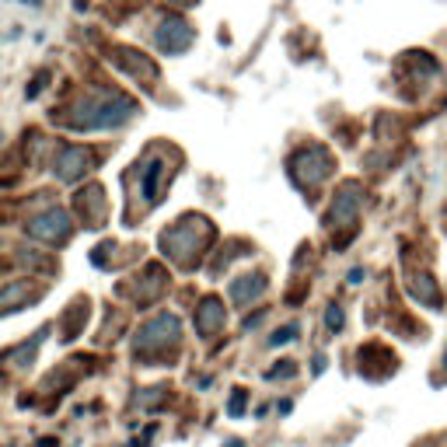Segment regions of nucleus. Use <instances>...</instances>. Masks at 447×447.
Masks as SVG:
<instances>
[{
	"label": "nucleus",
	"instance_id": "obj_1",
	"mask_svg": "<svg viewBox=\"0 0 447 447\" xmlns=\"http://www.w3.org/2000/svg\"><path fill=\"white\" fill-rule=\"evenodd\" d=\"M175 335H179V321L172 315H157L150 325L140 328V339L137 346L140 350H154V346H168V343H175Z\"/></svg>",
	"mask_w": 447,
	"mask_h": 447
},
{
	"label": "nucleus",
	"instance_id": "obj_2",
	"mask_svg": "<svg viewBox=\"0 0 447 447\" xmlns=\"http://www.w3.org/2000/svg\"><path fill=\"white\" fill-rule=\"evenodd\" d=\"M328 168H332L328 154H325L321 147H308V150L297 157V179L308 182V186H318V182L328 175Z\"/></svg>",
	"mask_w": 447,
	"mask_h": 447
},
{
	"label": "nucleus",
	"instance_id": "obj_3",
	"mask_svg": "<svg viewBox=\"0 0 447 447\" xmlns=\"http://www.w3.org/2000/svg\"><path fill=\"white\" fill-rule=\"evenodd\" d=\"M67 213H60V210H49V213H42V217H35L32 223H28V235L32 238H42V241H56V238H67Z\"/></svg>",
	"mask_w": 447,
	"mask_h": 447
},
{
	"label": "nucleus",
	"instance_id": "obj_4",
	"mask_svg": "<svg viewBox=\"0 0 447 447\" xmlns=\"http://www.w3.org/2000/svg\"><path fill=\"white\" fill-rule=\"evenodd\" d=\"M157 42H161V49H168V52H182L189 42H192V28L186 25V21H164L161 25V32H157Z\"/></svg>",
	"mask_w": 447,
	"mask_h": 447
},
{
	"label": "nucleus",
	"instance_id": "obj_5",
	"mask_svg": "<svg viewBox=\"0 0 447 447\" xmlns=\"http://www.w3.org/2000/svg\"><path fill=\"white\" fill-rule=\"evenodd\" d=\"M196 325H199V332H203V335L217 332V328L223 325V308H220V301L206 297V301H203V308H199V315H196Z\"/></svg>",
	"mask_w": 447,
	"mask_h": 447
},
{
	"label": "nucleus",
	"instance_id": "obj_6",
	"mask_svg": "<svg viewBox=\"0 0 447 447\" xmlns=\"http://www.w3.org/2000/svg\"><path fill=\"white\" fill-rule=\"evenodd\" d=\"M84 164H88V154H84L81 147H67V150L60 154V164H56V168H60L63 179H77V175L84 172Z\"/></svg>",
	"mask_w": 447,
	"mask_h": 447
},
{
	"label": "nucleus",
	"instance_id": "obj_7",
	"mask_svg": "<svg viewBox=\"0 0 447 447\" xmlns=\"http://www.w3.org/2000/svg\"><path fill=\"white\" fill-rule=\"evenodd\" d=\"M259 290H262V279H259V276H241L238 284L231 287L235 301H248V297H255Z\"/></svg>",
	"mask_w": 447,
	"mask_h": 447
},
{
	"label": "nucleus",
	"instance_id": "obj_8",
	"mask_svg": "<svg viewBox=\"0 0 447 447\" xmlns=\"http://www.w3.org/2000/svg\"><path fill=\"white\" fill-rule=\"evenodd\" d=\"M161 172L164 168L154 161V164H147V172H143V192H147V199H157L154 192H157V179H161Z\"/></svg>",
	"mask_w": 447,
	"mask_h": 447
},
{
	"label": "nucleus",
	"instance_id": "obj_9",
	"mask_svg": "<svg viewBox=\"0 0 447 447\" xmlns=\"http://www.w3.org/2000/svg\"><path fill=\"white\" fill-rule=\"evenodd\" d=\"M294 332H297V328H294V325H287L284 332H276V335H272V343H276V346H279V343H290V339H294Z\"/></svg>",
	"mask_w": 447,
	"mask_h": 447
},
{
	"label": "nucleus",
	"instance_id": "obj_10",
	"mask_svg": "<svg viewBox=\"0 0 447 447\" xmlns=\"http://www.w3.org/2000/svg\"><path fill=\"white\" fill-rule=\"evenodd\" d=\"M328 325H332V328H339V325H343V311H339V308H332V311H328Z\"/></svg>",
	"mask_w": 447,
	"mask_h": 447
},
{
	"label": "nucleus",
	"instance_id": "obj_11",
	"mask_svg": "<svg viewBox=\"0 0 447 447\" xmlns=\"http://www.w3.org/2000/svg\"><path fill=\"white\" fill-rule=\"evenodd\" d=\"M241 406H245V395H241V391H238V395L231 399V413L238 416V413H241Z\"/></svg>",
	"mask_w": 447,
	"mask_h": 447
},
{
	"label": "nucleus",
	"instance_id": "obj_12",
	"mask_svg": "<svg viewBox=\"0 0 447 447\" xmlns=\"http://www.w3.org/2000/svg\"><path fill=\"white\" fill-rule=\"evenodd\" d=\"M39 447H56V440H42V444H39Z\"/></svg>",
	"mask_w": 447,
	"mask_h": 447
},
{
	"label": "nucleus",
	"instance_id": "obj_13",
	"mask_svg": "<svg viewBox=\"0 0 447 447\" xmlns=\"http://www.w3.org/2000/svg\"><path fill=\"white\" fill-rule=\"evenodd\" d=\"M179 4H196V0H179Z\"/></svg>",
	"mask_w": 447,
	"mask_h": 447
}]
</instances>
